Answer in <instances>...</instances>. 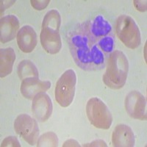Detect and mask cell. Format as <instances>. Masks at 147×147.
<instances>
[{
    "instance_id": "obj_1",
    "label": "cell",
    "mask_w": 147,
    "mask_h": 147,
    "mask_svg": "<svg viewBox=\"0 0 147 147\" xmlns=\"http://www.w3.org/2000/svg\"><path fill=\"white\" fill-rule=\"evenodd\" d=\"M71 54L74 62L85 71H96L105 67V54L92 39L87 24H79L68 36Z\"/></svg>"
},
{
    "instance_id": "obj_3",
    "label": "cell",
    "mask_w": 147,
    "mask_h": 147,
    "mask_svg": "<svg viewBox=\"0 0 147 147\" xmlns=\"http://www.w3.org/2000/svg\"><path fill=\"white\" fill-rule=\"evenodd\" d=\"M106 71L103 82L107 87L118 90L124 87L127 82L129 62L124 52L115 50L110 54L106 60Z\"/></svg>"
},
{
    "instance_id": "obj_21",
    "label": "cell",
    "mask_w": 147,
    "mask_h": 147,
    "mask_svg": "<svg viewBox=\"0 0 147 147\" xmlns=\"http://www.w3.org/2000/svg\"><path fill=\"white\" fill-rule=\"evenodd\" d=\"M83 146H107L106 143L102 140H94L90 144H86L83 145Z\"/></svg>"
},
{
    "instance_id": "obj_14",
    "label": "cell",
    "mask_w": 147,
    "mask_h": 147,
    "mask_svg": "<svg viewBox=\"0 0 147 147\" xmlns=\"http://www.w3.org/2000/svg\"><path fill=\"white\" fill-rule=\"evenodd\" d=\"M113 146L132 147L135 145V136L130 127L126 124H119L114 129L112 134Z\"/></svg>"
},
{
    "instance_id": "obj_5",
    "label": "cell",
    "mask_w": 147,
    "mask_h": 147,
    "mask_svg": "<svg viewBox=\"0 0 147 147\" xmlns=\"http://www.w3.org/2000/svg\"><path fill=\"white\" fill-rule=\"evenodd\" d=\"M115 32L119 40L127 47L135 49L141 43L140 30L132 17L121 15L115 23Z\"/></svg>"
},
{
    "instance_id": "obj_12",
    "label": "cell",
    "mask_w": 147,
    "mask_h": 147,
    "mask_svg": "<svg viewBox=\"0 0 147 147\" xmlns=\"http://www.w3.org/2000/svg\"><path fill=\"white\" fill-rule=\"evenodd\" d=\"M19 31V21L13 15L5 16L0 21V39L2 44L11 41Z\"/></svg>"
},
{
    "instance_id": "obj_9",
    "label": "cell",
    "mask_w": 147,
    "mask_h": 147,
    "mask_svg": "<svg viewBox=\"0 0 147 147\" xmlns=\"http://www.w3.org/2000/svg\"><path fill=\"white\" fill-rule=\"evenodd\" d=\"M125 109L131 118L140 121L146 120V100L137 90L129 92L125 98Z\"/></svg>"
},
{
    "instance_id": "obj_4",
    "label": "cell",
    "mask_w": 147,
    "mask_h": 147,
    "mask_svg": "<svg viewBox=\"0 0 147 147\" xmlns=\"http://www.w3.org/2000/svg\"><path fill=\"white\" fill-rule=\"evenodd\" d=\"M89 34L105 55L113 52L114 40L112 26L104 18L99 15L94 20L86 22Z\"/></svg>"
},
{
    "instance_id": "obj_19",
    "label": "cell",
    "mask_w": 147,
    "mask_h": 147,
    "mask_svg": "<svg viewBox=\"0 0 147 147\" xmlns=\"http://www.w3.org/2000/svg\"><path fill=\"white\" fill-rule=\"evenodd\" d=\"M50 2L49 0H31L30 3L34 9L37 10H42L48 6Z\"/></svg>"
},
{
    "instance_id": "obj_22",
    "label": "cell",
    "mask_w": 147,
    "mask_h": 147,
    "mask_svg": "<svg viewBox=\"0 0 147 147\" xmlns=\"http://www.w3.org/2000/svg\"><path fill=\"white\" fill-rule=\"evenodd\" d=\"M5 1H1V14H2V12L6 8L10 7V5H12L13 3H15L16 1H7V3H5Z\"/></svg>"
},
{
    "instance_id": "obj_15",
    "label": "cell",
    "mask_w": 147,
    "mask_h": 147,
    "mask_svg": "<svg viewBox=\"0 0 147 147\" xmlns=\"http://www.w3.org/2000/svg\"><path fill=\"white\" fill-rule=\"evenodd\" d=\"M16 60L13 49H1L0 51V76L2 78L7 77L13 71V65Z\"/></svg>"
},
{
    "instance_id": "obj_17",
    "label": "cell",
    "mask_w": 147,
    "mask_h": 147,
    "mask_svg": "<svg viewBox=\"0 0 147 147\" xmlns=\"http://www.w3.org/2000/svg\"><path fill=\"white\" fill-rule=\"evenodd\" d=\"M58 138L53 132L43 134L37 140V146H57Z\"/></svg>"
},
{
    "instance_id": "obj_11",
    "label": "cell",
    "mask_w": 147,
    "mask_h": 147,
    "mask_svg": "<svg viewBox=\"0 0 147 147\" xmlns=\"http://www.w3.org/2000/svg\"><path fill=\"white\" fill-rule=\"evenodd\" d=\"M50 87L49 81L40 80L38 77H29L22 80L20 90L26 99H32L36 94L47 91Z\"/></svg>"
},
{
    "instance_id": "obj_6",
    "label": "cell",
    "mask_w": 147,
    "mask_h": 147,
    "mask_svg": "<svg viewBox=\"0 0 147 147\" xmlns=\"http://www.w3.org/2000/svg\"><path fill=\"white\" fill-rule=\"evenodd\" d=\"M86 114L90 124L95 127L107 129L113 122V116L107 106L97 97L88 100L86 105Z\"/></svg>"
},
{
    "instance_id": "obj_20",
    "label": "cell",
    "mask_w": 147,
    "mask_h": 147,
    "mask_svg": "<svg viewBox=\"0 0 147 147\" xmlns=\"http://www.w3.org/2000/svg\"><path fill=\"white\" fill-rule=\"evenodd\" d=\"M134 5L138 10L140 12L146 11V1H138L135 0L134 1Z\"/></svg>"
},
{
    "instance_id": "obj_13",
    "label": "cell",
    "mask_w": 147,
    "mask_h": 147,
    "mask_svg": "<svg viewBox=\"0 0 147 147\" xmlns=\"http://www.w3.org/2000/svg\"><path fill=\"white\" fill-rule=\"evenodd\" d=\"M18 48L24 53H30L35 49L38 43L37 34L32 27L25 25L19 30L17 34Z\"/></svg>"
},
{
    "instance_id": "obj_2",
    "label": "cell",
    "mask_w": 147,
    "mask_h": 147,
    "mask_svg": "<svg viewBox=\"0 0 147 147\" xmlns=\"http://www.w3.org/2000/svg\"><path fill=\"white\" fill-rule=\"evenodd\" d=\"M61 16L57 10H51L44 16L42 22L40 38L44 50L49 54L55 55L62 48L60 35Z\"/></svg>"
},
{
    "instance_id": "obj_16",
    "label": "cell",
    "mask_w": 147,
    "mask_h": 147,
    "mask_svg": "<svg viewBox=\"0 0 147 147\" xmlns=\"http://www.w3.org/2000/svg\"><path fill=\"white\" fill-rule=\"evenodd\" d=\"M18 74L21 80L29 77H38V71L32 62L29 60H24L18 65Z\"/></svg>"
},
{
    "instance_id": "obj_10",
    "label": "cell",
    "mask_w": 147,
    "mask_h": 147,
    "mask_svg": "<svg viewBox=\"0 0 147 147\" xmlns=\"http://www.w3.org/2000/svg\"><path fill=\"white\" fill-rule=\"evenodd\" d=\"M32 111L37 120L47 121L52 113V102L49 95L44 92L36 94L32 99Z\"/></svg>"
},
{
    "instance_id": "obj_18",
    "label": "cell",
    "mask_w": 147,
    "mask_h": 147,
    "mask_svg": "<svg viewBox=\"0 0 147 147\" xmlns=\"http://www.w3.org/2000/svg\"><path fill=\"white\" fill-rule=\"evenodd\" d=\"M2 147H8V146H13V147H20L21 144L18 141V138L15 136H9V137L5 138L3 140L1 144Z\"/></svg>"
},
{
    "instance_id": "obj_7",
    "label": "cell",
    "mask_w": 147,
    "mask_h": 147,
    "mask_svg": "<svg viewBox=\"0 0 147 147\" xmlns=\"http://www.w3.org/2000/svg\"><path fill=\"white\" fill-rule=\"evenodd\" d=\"M77 76L72 69L65 71L58 79L55 86V96L57 103L63 107H69L75 95Z\"/></svg>"
},
{
    "instance_id": "obj_8",
    "label": "cell",
    "mask_w": 147,
    "mask_h": 147,
    "mask_svg": "<svg viewBox=\"0 0 147 147\" xmlns=\"http://www.w3.org/2000/svg\"><path fill=\"white\" fill-rule=\"evenodd\" d=\"M14 129L30 145H35L39 136L38 123L27 114L18 115L14 121Z\"/></svg>"
},
{
    "instance_id": "obj_23",
    "label": "cell",
    "mask_w": 147,
    "mask_h": 147,
    "mask_svg": "<svg viewBox=\"0 0 147 147\" xmlns=\"http://www.w3.org/2000/svg\"><path fill=\"white\" fill-rule=\"evenodd\" d=\"M63 146H80V144L76 140L71 139V140H66L63 144Z\"/></svg>"
}]
</instances>
